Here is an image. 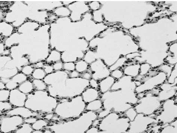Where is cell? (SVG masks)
<instances>
[{
    "mask_svg": "<svg viewBox=\"0 0 177 133\" xmlns=\"http://www.w3.org/2000/svg\"><path fill=\"white\" fill-rule=\"evenodd\" d=\"M10 91L7 90H0V101L6 102L9 99Z\"/></svg>",
    "mask_w": 177,
    "mask_h": 133,
    "instance_id": "19",
    "label": "cell"
},
{
    "mask_svg": "<svg viewBox=\"0 0 177 133\" xmlns=\"http://www.w3.org/2000/svg\"><path fill=\"white\" fill-rule=\"evenodd\" d=\"M54 70L56 71H60L63 68V64L61 61L56 62L53 66Z\"/></svg>",
    "mask_w": 177,
    "mask_h": 133,
    "instance_id": "26",
    "label": "cell"
},
{
    "mask_svg": "<svg viewBox=\"0 0 177 133\" xmlns=\"http://www.w3.org/2000/svg\"><path fill=\"white\" fill-rule=\"evenodd\" d=\"M63 68L66 71H73L75 69V64L72 62H65L63 64Z\"/></svg>",
    "mask_w": 177,
    "mask_h": 133,
    "instance_id": "20",
    "label": "cell"
},
{
    "mask_svg": "<svg viewBox=\"0 0 177 133\" xmlns=\"http://www.w3.org/2000/svg\"><path fill=\"white\" fill-rule=\"evenodd\" d=\"M46 121L43 120H40L36 121L32 125V127L35 130H39L43 128V126L46 125Z\"/></svg>",
    "mask_w": 177,
    "mask_h": 133,
    "instance_id": "21",
    "label": "cell"
},
{
    "mask_svg": "<svg viewBox=\"0 0 177 133\" xmlns=\"http://www.w3.org/2000/svg\"><path fill=\"white\" fill-rule=\"evenodd\" d=\"M46 75V73L42 68H36L32 73V76L35 79H43Z\"/></svg>",
    "mask_w": 177,
    "mask_h": 133,
    "instance_id": "16",
    "label": "cell"
},
{
    "mask_svg": "<svg viewBox=\"0 0 177 133\" xmlns=\"http://www.w3.org/2000/svg\"><path fill=\"white\" fill-rule=\"evenodd\" d=\"M61 59V55L60 52L54 50L51 52L50 55L46 60V62L48 63L57 62Z\"/></svg>",
    "mask_w": 177,
    "mask_h": 133,
    "instance_id": "12",
    "label": "cell"
},
{
    "mask_svg": "<svg viewBox=\"0 0 177 133\" xmlns=\"http://www.w3.org/2000/svg\"><path fill=\"white\" fill-rule=\"evenodd\" d=\"M68 77L67 72L61 71L45 77L43 81L48 85V90L50 96L56 98H72L82 94L89 85V80Z\"/></svg>",
    "mask_w": 177,
    "mask_h": 133,
    "instance_id": "1",
    "label": "cell"
},
{
    "mask_svg": "<svg viewBox=\"0 0 177 133\" xmlns=\"http://www.w3.org/2000/svg\"><path fill=\"white\" fill-rule=\"evenodd\" d=\"M89 6L91 10L95 11L99 8L100 5L98 2H93L90 3Z\"/></svg>",
    "mask_w": 177,
    "mask_h": 133,
    "instance_id": "27",
    "label": "cell"
},
{
    "mask_svg": "<svg viewBox=\"0 0 177 133\" xmlns=\"http://www.w3.org/2000/svg\"><path fill=\"white\" fill-rule=\"evenodd\" d=\"M23 118L18 115H12L2 118L1 121V131L7 133L14 131L23 122Z\"/></svg>",
    "mask_w": 177,
    "mask_h": 133,
    "instance_id": "4",
    "label": "cell"
},
{
    "mask_svg": "<svg viewBox=\"0 0 177 133\" xmlns=\"http://www.w3.org/2000/svg\"><path fill=\"white\" fill-rule=\"evenodd\" d=\"M90 68L91 76L95 80L102 79L109 75V71L101 60L92 63Z\"/></svg>",
    "mask_w": 177,
    "mask_h": 133,
    "instance_id": "5",
    "label": "cell"
},
{
    "mask_svg": "<svg viewBox=\"0 0 177 133\" xmlns=\"http://www.w3.org/2000/svg\"><path fill=\"white\" fill-rule=\"evenodd\" d=\"M6 115L8 116L18 115L24 119L37 116L38 115V113L32 112L25 107H16L12 109L11 110L9 111L6 113Z\"/></svg>",
    "mask_w": 177,
    "mask_h": 133,
    "instance_id": "7",
    "label": "cell"
},
{
    "mask_svg": "<svg viewBox=\"0 0 177 133\" xmlns=\"http://www.w3.org/2000/svg\"><path fill=\"white\" fill-rule=\"evenodd\" d=\"M33 88L32 83L29 81H26L20 84L18 89L21 93L26 95L31 93Z\"/></svg>",
    "mask_w": 177,
    "mask_h": 133,
    "instance_id": "10",
    "label": "cell"
},
{
    "mask_svg": "<svg viewBox=\"0 0 177 133\" xmlns=\"http://www.w3.org/2000/svg\"><path fill=\"white\" fill-rule=\"evenodd\" d=\"M43 70L46 74H48L52 73L54 71L53 66L48 65H44Z\"/></svg>",
    "mask_w": 177,
    "mask_h": 133,
    "instance_id": "25",
    "label": "cell"
},
{
    "mask_svg": "<svg viewBox=\"0 0 177 133\" xmlns=\"http://www.w3.org/2000/svg\"><path fill=\"white\" fill-rule=\"evenodd\" d=\"M26 99V95L21 93L18 89H15L10 91L9 101L12 106L16 107H24Z\"/></svg>",
    "mask_w": 177,
    "mask_h": 133,
    "instance_id": "6",
    "label": "cell"
},
{
    "mask_svg": "<svg viewBox=\"0 0 177 133\" xmlns=\"http://www.w3.org/2000/svg\"><path fill=\"white\" fill-rule=\"evenodd\" d=\"M102 103L101 100L96 99L88 103L86 107V110L95 112L101 109L102 107Z\"/></svg>",
    "mask_w": 177,
    "mask_h": 133,
    "instance_id": "11",
    "label": "cell"
},
{
    "mask_svg": "<svg viewBox=\"0 0 177 133\" xmlns=\"http://www.w3.org/2000/svg\"><path fill=\"white\" fill-rule=\"evenodd\" d=\"M86 105L82 96L62 99L55 109V114L63 119L78 118L83 113Z\"/></svg>",
    "mask_w": 177,
    "mask_h": 133,
    "instance_id": "3",
    "label": "cell"
},
{
    "mask_svg": "<svg viewBox=\"0 0 177 133\" xmlns=\"http://www.w3.org/2000/svg\"><path fill=\"white\" fill-rule=\"evenodd\" d=\"M114 82V79L109 77L101 81L100 84V90L101 93H104L109 91Z\"/></svg>",
    "mask_w": 177,
    "mask_h": 133,
    "instance_id": "9",
    "label": "cell"
},
{
    "mask_svg": "<svg viewBox=\"0 0 177 133\" xmlns=\"http://www.w3.org/2000/svg\"><path fill=\"white\" fill-rule=\"evenodd\" d=\"M55 14L60 17H67L70 15L71 11L66 7H60L54 10Z\"/></svg>",
    "mask_w": 177,
    "mask_h": 133,
    "instance_id": "13",
    "label": "cell"
},
{
    "mask_svg": "<svg viewBox=\"0 0 177 133\" xmlns=\"http://www.w3.org/2000/svg\"><path fill=\"white\" fill-rule=\"evenodd\" d=\"M53 113L48 114L47 115H46V119H51L53 118Z\"/></svg>",
    "mask_w": 177,
    "mask_h": 133,
    "instance_id": "34",
    "label": "cell"
},
{
    "mask_svg": "<svg viewBox=\"0 0 177 133\" xmlns=\"http://www.w3.org/2000/svg\"><path fill=\"white\" fill-rule=\"evenodd\" d=\"M44 64L42 62H37V63L35 64V67L37 68H43Z\"/></svg>",
    "mask_w": 177,
    "mask_h": 133,
    "instance_id": "32",
    "label": "cell"
},
{
    "mask_svg": "<svg viewBox=\"0 0 177 133\" xmlns=\"http://www.w3.org/2000/svg\"><path fill=\"white\" fill-rule=\"evenodd\" d=\"M18 84L12 80H10L8 83L5 84V87L8 90H14L18 87Z\"/></svg>",
    "mask_w": 177,
    "mask_h": 133,
    "instance_id": "24",
    "label": "cell"
},
{
    "mask_svg": "<svg viewBox=\"0 0 177 133\" xmlns=\"http://www.w3.org/2000/svg\"><path fill=\"white\" fill-rule=\"evenodd\" d=\"M80 76L81 77V78L88 80L90 79L91 77H92L90 73L88 72H84L83 73L80 74Z\"/></svg>",
    "mask_w": 177,
    "mask_h": 133,
    "instance_id": "28",
    "label": "cell"
},
{
    "mask_svg": "<svg viewBox=\"0 0 177 133\" xmlns=\"http://www.w3.org/2000/svg\"><path fill=\"white\" fill-rule=\"evenodd\" d=\"M89 85L92 87V88L95 89H96L98 87V84L96 80L93 79H91L89 80Z\"/></svg>",
    "mask_w": 177,
    "mask_h": 133,
    "instance_id": "29",
    "label": "cell"
},
{
    "mask_svg": "<svg viewBox=\"0 0 177 133\" xmlns=\"http://www.w3.org/2000/svg\"><path fill=\"white\" fill-rule=\"evenodd\" d=\"M24 122L27 123H34L37 121V119L33 117H31L24 120Z\"/></svg>",
    "mask_w": 177,
    "mask_h": 133,
    "instance_id": "31",
    "label": "cell"
},
{
    "mask_svg": "<svg viewBox=\"0 0 177 133\" xmlns=\"http://www.w3.org/2000/svg\"><path fill=\"white\" fill-rule=\"evenodd\" d=\"M75 70L78 73L85 72L88 69V63L86 61L80 60L78 61L75 64Z\"/></svg>",
    "mask_w": 177,
    "mask_h": 133,
    "instance_id": "15",
    "label": "cell"
},
{
    "mask_svg": "<svg viewBox=\"0 0 177 133\" xmlns=\"http://www.w3.org/2000/svg\"><path fill=\"white\" fill-rule=\"evenodd\" d=\"M12 109V106L10 103L0 101V115L4 112L11 110Z\"/></svg>",
    "mask_w": 177,
    "mask_h": 133,
    "instance_id": "18",
    "label": "cell"
},
{
    "mask_svg": "<svg viewBox=\"0 0 177 133\" xmlns=\"http://www.w3.org/2000/svg\"><path fill=\"white\" fill-rule=\"evenodd\" d=\"M34 71V68L30 65H25L21 70L22 72L26 76L31 75Z\"/></svg>",
    "mask_w": 177,
    "mask_h": 133,
    "instance_id": "23",
    "label": "cell"
},
{
    "mask_svg": "<svg viewBox=\"0 0 177 133\" xmlns=\"http://www.w3.org/2000/svg\"><path fill=\"white\" fill-rule=\"evenodd\" d=\"M58 101L47 92L34 91L27 96L24 107L32 112L51 114L54 112Z\"/></svg>",
    "mask_w": 177,
    "mask_h": 133,
    "instance_id": "2",
    "label": "cell"
},
{
    "mask_svg": "<svg viewBox=\"0 0 177 133\" xmlns=\"http://www.w3.org/2000/svg\"><path fill=\"white\" fill-rule=\"evenodd\" d=\"M80 76V74L76 71H74L70 73L69 74V77L70 78H76L79 77Z\"/></svg>",
    "mask_w": 177,
    "mask_h": 133,
    "instance_id": "30",
    "label": "cell"
},
{
    "mask_svg": "<svg viewBox=\"0 0 177 133\" xmlns=\"http://www.w3.org/2000/svg\"><path fill=\"white\" fill-rule=\"evenodd\" d=\"M27 79V76L23 73H20L16 74L13 77L11 80L15 82L18 84H21L24 82L26 81Z\"/></svg>",
    "mask_w": 177,
    "mask_h": 133,
    "instance_id": "17",
    "label": "cell"
},
{
    "mask_svg": "<svg viewBox=\"0 0 177 133\" xmlns=\"http://www.w3.org/2000/svg\"></svg>",
    "mask_w": 177,
    "mask_h": 133,
    "instance_id": "35",
    "label": "cell"
},
{
    "mask_svg": "<svg viewBox=\"0 0 177 133\" xmlns=\"http://www.w3.org/2000/svg\"><path fill=\"white\" fill-rule=\"evenodd\" d=\"M82 94V99L85 103H90L96 100L99 96L98 90L93 88L87 89Z\"/></svg>",
    "mask_w": 177,
    "mask_h": 133,
    "instance_id": "8",
    "label": "cell"
},
{
    "mask_svg": "<svg viewBox=\"0 0 177 133\" xmlns=\"http://www.w3.org/2000/svg\"><path fill=\"white\" fill-rule=\"evenodd\" d=\"M5 88V84L0 81V90H4Z\"/></svg>",
    "mask_w": 177,
    "mask_h": 133,
    "instance_id": "33",
    "label": "cell"
},
{
    "mask_svg": "<svg viewBox=\"0 0 177 133\" xmlns=\"http://www.w3.org/2000/svg\"><path fill=\"white\" fill-rule=\"evenodd\" d=\"M126 113L127 117H128L129 119L131 120V121L134 120L137 115V112H136L135 109L132 107L128 109Z\"/></svg>",
    "mask_w": 177,
    "mask_h": 133,
    "instance_id": "22",
    "label": "cell"
},
{
    "mask_svg": "<svg viewBox=\"0 0 177 133\" xmlns=\"http://www.w3.org/2000/svg\"><path fill=\"white\" fill-rule=\"evenodd\" d=\"M33 87L39 91H44L47 88V85L42 80L34 79L32 82Z\"/></svg>",
    "mask_w": 177,
    "mask_h": 133,
    "instance_id": "14",
    "label": "cell"
}]
</instances>
